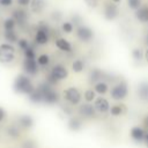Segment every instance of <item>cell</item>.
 Segmentation results:
<instances>
[{"mask_svg":"<svg viewBox=\"0 0 148 148\" xmlns=\"http://www.w3.org/2000/svg\"><path fill=\"white\" fill-rule=\"evenodd\" d=\"M109 112L112 114V116H121L126 112V108L121 104H116V105H112L111 109L109 110Z\"/></svg>","mask_w":148,"mask_h":148,"instance_id":"obj_20","label":"cell"},{"mask_svg":"<svg viewBox=\"0 0 148 148\" xmlns=\"http://www.w3.org/2000/svg\"><path fill=\"white\" fill-rule=\"evenodd\" d=\"M46 6V2L45 0H31L30 1V8H31V12H34L35 14H39L44 10Z\"/></svg>","mask_w":148,"mask_h":148,"instance_id":"obj_14","label":"cell"},{"mask_svg":"<svg viewBox=\"0 0 148 148\" xmlns=\"http://www.w3.org/2000/svg\"><path fill=\"white\" fill-rule=\"evenodd\" d=\"M5 116H6V112H5V110L2 109V108H0V121L5 118Z\"/></svg>","mask_w":148,"mask_h":148,"instance_id":"obj_40","label":"cell"},{"mask_svg":"<svg viewBox=\"0 0 148 148\" xmlns=\"http://www.w3.org/2000/svg\"><path fill=\"white\" fill-rule=\"evenodd\" d=\"M83 68H84V62H83L81 59H76V60L73 61V64H72V69H73L75 73L82 72Z\"/></svg>","mask_w":148,"mask_h":148,"instance_id":"obj_24","label":"cell"},{"mask_svg":"<svg viewBox=\"0 0 148 148\" xmlns=\"http://www.w3.org/2000/svg\"><path fill=\"white\" fill-rule=\"evenodd\" d=\"M17 43H18V46H20V49H21V50H23V51L30 46V45H29V43H28V40H27V39H24V38H22V39H18V40H17Z\"/></svg>","mask_w":148,"mask_h":148,"instance_id":"obj_35","label":"cell"},{"mask_svg":"<svg viewBox=\"0 0 148 148\" xmlns=\"http://www.w3.org/2000/svg\"><path fill=\"white\" fill-rule=\"evenodd\" d=\"M30 1H31V0H16V2H17L20 6H22V7H25V6L30 5Z\"/></svg>","mask_w":148,"mask_h":148,"instance_id":"obj_39","label":"cell"},{"mask_svg":"<svg viewBox=\"0 0 148 148\" xmlns=\"http://www.w3.org/2000/svg\"><path fill=\"white\" fill-rule=\"evenodd\" d=\"M14 90L16 92H20V94L30 95L35 90V87L31 83V80L27 75L22 74V75H18L15 79V81H14Z\"/></svg>","mask_w":148,"mask_h":148,"instance_id":"obj_1","label":"cell"},{"mask_svg":"<svg viewBox=\"0 0 148 148\" xmlns=\"http://www.w3.org/2000/svg\"><path fill=\"white\" fill-rule=\"evenodd\" d=\"M18 123L23 128H30L34 125V119L28 114H23L18 118Z\"/></svg>","mask_w":148,"mask_h":148,"instance_id":"obj_19","label":"cell"},{"mask_svg":"<svg viewBox=\"0 0 148 148\" xmlns=\"http://www.w3.org/2000/svg\"><path fill=\"white\" fill-rule=\"evenodd\" d=\"M94 106H95L96 111L99 112V113H106V112H109V110H110V104H109L108 99L104 98V97H102V96L95 98Z\"/></svg>","mask_w":148,"mask_h":148,"instance_id":"obj_10","label":"cell"},{"mask_svg":"<svg viewBox=\"0 0 148 148\" xmlns=\"http://www.w3.org/2000/svg\"><path fill=\"white\" fill-rule=\"evenodd\" d=\"M127 94H128V86L126 82H119V83L114 84L110 90L111 98L114 101L124 99L127 96Z\"/></svg>","mask_w":148,"mask_h":148,"instance_id":"obj_5","label":"cell"},{"mask_svg":"<svg viewBox=\"0 0 148 148\" xmlns=\"http://www.w3.org/2000/svg\"><path fill=\"white\" fill-rule=\"evenodd\" d=\"M5 39L9 43H15L17 42V36L14 30H5Z\"/></svg>","mask_w":148,"mask_h":148,"instance_id":"obj_25","label":"cell"},{"mask_svg":"<svg viewBox=\"0 0 148 148\" xmlns=\"http://www.w3.org/2000/svg\"><path fill=\"white\" fill-rule=\"evenodd\" d=\"M146 42H147V44H148V36H147V38H146Z\"/></svg>","mask_w":148,"mask_h":148,"instance_id":"obj_45","label":"cell"},{"mask_svg":"<svg viewBox=\"0 0 148 148\" xmlns=\"http://www.w3.org/2000/svg\"><path fill=\"white\" fill-rule=\"evenodd\" d=\"M64 97H65V99H66L69 104H72V105H77V104H80V102H81V92H80L79 89L75 88V87H69V88L65 89V91H64Z\"/></svg>","mask_w":148,"mask_h":148,"instance_id":"obj_7","label":"cell"},{"mask_svg":"<svg viewBox=\"0 0 148 148\" xmlns=\"http://www.w3.org/2000/svg\"><path fill=\"white\" fill-rule=\"evenodd\" d=\"M135 17L140 22H148V6H140L135 10Z\"/></svg>","mask_w":148,"mask_h":148,"instance_id":"obj_13","label":"cell"},{"mask_svg":"<svg viewBox=\"0 0 148 148\" xmlns=\"http://www.w3.org/2000/svg\"><path fill=\"white\" fill-rule=\"evenodd\" d=\"M127 5L131 9L136 10L141 6V0H127Z\"/></svg>","mask_w":148,"mask_h":148,"instance_id":"obj_33","label":"cell"},{"mask_svg":"<svg viewBox=\"0 0 148 148\" xmlns=\"http://www.w3.org/2000/svg\"><path fill=\"white\" fill-rule=\"evenodd\" d=\"M29 98H30V101L34 102V103H40V102H43L42 92L39 91L38 88H35V90L29 95Z\"/></svg>","mask_w":148,"mask_h":148,"instance_id":"obj_23","label":"cell"},{"mask_svg":"<svg viewBox=\"0 0 148 148\" xmlns=\"http://www.w3.org/2000/svg\"><path fill=\"white\" fill-rule=\"evenodd\" d=\"M24 56H25V58H29V59H35V57H36L34 49L30 47V46L24 50Z\"/></svg>","mask_w":148,"mask_h":148,"instance_id":"obj_34","label":"cell"},{"mask_svg":"<svg viewBox=\"0 0 148 148\" xmlns=\"http://www.w3.org/2000/svg\"><path fill=\"white\" fill-rule=\"evenodd\" d=\"M49 62H50V58L47 54H40L37 58V64L40 66H46V65H49Z\"/></svg>","mask_w":148,"mask_h":148,"instance_id":"obj_30","label":"cell"},{"mask_svg":"<svg viewBox=\"0 0 148 148\" xmlns=\"http://www.w3.org/2000/svg\"><path fill=\"white\" fill-rule=\"evenodd\" d=\"M22 148H36V145H35V142H34V141L29 140V141H25V142L23 143Z\"/></svg>","mask_w":148,"mask_h":148,"instance_id":"obj_37","label":"cell"},{"mask_svg":"<svg viewBox=\"0 0 148 148\" xmlns=\"http://www.w3.org/2000/svg\"><path fill=\"white\" fill-rule=\"evenodd\" d=\"M15 58V49L10 43H3L0 45V62L8 64Z\"/></svg>","mask_w":148,"mask_h":148,"instance_id":"obj_4","label":"cell"},{"mask_svg":"<svg viewBox=\"0 0 148 148\" xmlns=\"http://www.w3.org/2000/svg\"><path fill=\"white\" fill-rule=\"evenodd\" d=\"M145 130L142 128V127H139V126H134V127H132V130H131V136H132V139L133 140H135V141H143V139H145Z\"/></svg>","mask_w":148,"mask_h":148,"instance_id":"obj_15","label":"cell"},{"mask_svg":"<svg viewBox=\"0 0 148 148\" xmlns=\"http://www.w3.org/2000/svg\"><path fill=\"white\" fill-rule=\"evenodd\" d=\"M13 18L16 21V23H20V24H23L25 23L27 18H28V15L24 10L22 9H15L13 12Z\"/></svg>","mask_w":148,"mask_h":148,"instance_id":"obj_17","label":"cell"},{"mask_svg":"<svg viewBox=\"0 0 148 148\" xmlns=\"http://www.w3.org/2000/svg\"><path fill=\"white\" fill-rule=\"evenodd\" d=\"M138 96L141 101L148 102V82H141L138 86Z\"/></svg>","mask_w":148,"mask_h":148,"instance_id":"obj_16","label":"cell"},{"mask_svg":"<svg viewBox=\"0 0 148 148\" xmlns=\"http://www.w3.org/2000/svg\"><path fill=\"white\" fill-rule=\"evenodd\" d=\"M68 127L72 131H79L82 127V121L79 118H75V117L74 118H71L68 120Z\"/></svg>","mask_w":148,"mask_h":148,"instance_id":"obj_22","label":"cell"},{"mask_svg":"<svg viewBox=\"0 0 148 148\" xmlns=\"http://www.w3.org/2000/svg\"><path fill=\"white\" fill-rule=\"evenodd\" d=\"M67 76H68V71H67V68L64 67V66H61V65H56V66L52 67L51 73L49 74L47 83L54 84V83H57V82L60 81V80H65Z\"/></svg>","mask_w":148,"mask_h":148,"instance_id":"obj_3","label":"cell"},{"mask_svg":"<svg viewBox=\"0 0 148 148\" xmlns=\"http://www.w3.org/2000/svg\"><path fill=\"white\" fill-rule=\"evenodd\" d=\"M132 57H133L134 60L140 61V60H142V59L145 58V52H143L141 49H139V47L133 49V51H132Z\"/></svg>","mask_w":148,"mask_h":148,"instance_id":"obj_26","label":"cell"},{"mask_svg":"<svg viewBox=\"0 0 148 148\" xmlns=\"http://www.w3.org/2000/svg\"><path fill=\"white\" fill-rule=\"evenodd\" d=\"M84 2L89 8H96L98 5V0H84Z\"/></svg>","mask_w":148,"mask_h":148,"instance_id":"obj_36","label":"cell"},{"mask_svg":"<svg viewBox=\"0 0 148 148\" xmlns=\"http://www.w3.org/2000/svg\"><path fill=\"white\" fill-rule=\"evenodd\" d=\"M7 133H8L9 136H12V138H14V139L20 135V132H18V130H17L15 126H9V127L7 128Z\"/></svg>","mask_w":148,"mask_h":148,"instance_id":"obj_32","label":"cell"},{"mask_svg":"<svg viewBox=\"0 0 148 148\" xmlns=\"http://www.w3.org/2000/svg\"><path fill=\"white\" fill-rule=\"evenodd\" d=\"M37 88H38L39 91L42 92L43 102H45L46 104H56V103L59 102V95H58L47 83L39 84Z\"/></svg>","mask_w":148,"mask_h":148,"instance_id":"obj_2","label":"cell"},{"mask_svg":"<svg viewBox=\"0 0 148 148\" xmlns=\"http://www.w3.org/2000/svg\"><path fill=\"white\" fill-rule=\"evenodd\" d=\"M111 1H113V2H116V3H118V2H120L121 0H111Z\"/></svg>","mask_w":148,"mask_h":148,"instance_id":"obj_44","label":"cell"},{"mask_svg":"<svg viewBox=\"0 0 148 148\" xmlns=\"http://www.w3.org/2000/svg\"><path fill=\"white\" fill-rule=\"evenodd\" d=\"M95 96H96V91L92 89H88L84 91V99L86 102H92L95 101Z\"/></svg>","mask_w":148,"mask_h":148,"instance_id":"obj_29","label":"cell"},{"mask_svg":"<svg viewBox=\"0 0 148 148\" xmlns=\"http://www.w3.org/2000/svg\"><path fill=\"white\" fill-rule=\"evenodd\" d=\"M108 89H109V87H108L106 82H104V81H98L95 84V91H96V94L104 95V94L108 92Z\"/></svg>","mask_w":148,"mask_h":148,"instance_id":"obj_21","label":"cell"},{"mask_svg":"<svg viewBox=\"0 0 148 148\" xmlns=\"http://www.w3.org/2000/svg\"><path fill=\"white\" fill-rule=\"evenodd\" d=\"M15 25H16V21H15L13 17L6 18L5 22H3V28H5V30H14Z\"/></svg>","mask_w":148,"mask_h":148,"instance_id":"obj_27","label":"cell"},{"mask_svg":"<svg viewBox=\"0 0 148 148\" xmlns=\"http://www.w3.org/2000/svg\"><path fill=\"white\" fill-rule=\"evenodd\" d=\"M103 15H104L105 20H108V21L116 20L119 15V8L116 5V2H113V1L105 2L103 6Z\"/></svg>","mask_w":148,"mask_h":148,"instance_id":"obj_6","label":"cell"},{"mask_svg":"<svg viewBox=\"0 0 148 148\" xmlns=\"http://www.w3.org/2000/svg\"><path fill=\"white\" fill-rule=\"evenodd\" d=\"M145 59H146V61L148 62V47H147L146 51H145Z\"/></svg>","mask_w":148,"mask_h":148,"instance_id":"obj_42","label":"cell"},{"mask_svg":"<svg viewBox=\"0 0 148 148\" xmlns=\"http://www.w3.org/2000/svg\"><path fill=\"white\" fill-rule=\"evenodd\" d=\"M75 34H76V37L81 42H84V43H88L94 38V31L87 25H82V24L79 25L76 28Z\"/></svg>","mask_w":148,"mask_h":148,"instance_id":"obj_8","label":"cell"},{"mask_svg":"<svg viewBox=\"0 0 148 148\" xmlns=\"http://www.w3.org/2000/svg\"><path fill=\"white\" fill-rule=\"evenodd\" d=\"M101 79H102V72L99 69H92L91 74H90V81L96 83V82L101 81Z\"/></svg>","mask_w":148,"mask_h":148,"instance_id":"obj_28","label":"cell"},{"mask_svg":"<svg viewBox=\"0 0 148 148\" xmlns=\"http://www.w3.org/2000/svg\"><path fill=\"white\" fill-rule=\"evenodd\" d=\"M79 112L81 116L86 117V118H91L95 116L96 113V109L94 105H91L89 102L88 103H84V104H81L80 108H79Z\"/></svg>","mask_w":148,"mask_h":148,"instance_id":"obj_11","label":"cell"},{"mask_svg":"<svg viewBox=\"0 0 148 148\" xmlns=\"http://www.w3.org/2000/svg\"><path fill=\"white\" fill-rule=\"evenodd\" d=\"M56 46H57L59 50L64 51V52H71V51H72V45H71V43H69L67 39H65V38H58V39L56 40Z\"/></svg>","mask_w":148,"mask_h":148,"instance_id":"obj_18","label":"cell"},{"mask_svg":"<svg viewBox=\"0 0 148 148\" xmlns=\"http://www.w3.org/2000/svg\"><path fill=\"white\" fill-rule=\"evenodd\" d=\"M145 126H146V127H148V117L145 119Z\"/></svg>","mask_w":148,"mask_h":148,"instance_id":"obj_43","label":"cell"},{"mask_svg":"<svg viewBox=\"0 0 148 148\" xmlns=\"http://www.w3.org/2000/svg\"><path fill=\"white\" fill-rule=\"evenodd\" d=\"M23 68L25 71V73L30 74V75H35L38 71V65L37 61L35 59H29L25 58V60L23 61Z\"/></svg>","mask_w":148,"mask_h":148,"instance_id":"obj_12","label":"cell"},{"mask_svg":"<svg viewBox=\"0 0 148 148\" xmlns=\"http://www.w3.org/2000/svg\"><path fill=\"white\" fill-rule=\"evenodd\" d=\"M61 29H62L64 32H66V34H71V32L73 31V29H74V25H73L72 22H68V21H67V22H64V23H62Z\"/></svg>","mask_w":148,"mask_h":148,"instance_id":"obj_31","label":"cell"},{"mask_svg":"<svg viewBox=\"0 0 148 148\" xmlns=\"http://www.w3.org/2000/svg\"><path fill=\"white\" fill-rule=\"evenodd\" d=\"M143 141H145V143H146V146L148 147V132L145 134V139H143Z\"/></svg>","mask_w":148,"mask_h":148,"instance_id":"obj_41","label":"cell"},{"mask_svg":"<svg viewBox=\"0 0 148 148\" xmlns=\"http://www.w3.org/2000/svg\"><path fill=\"white\" fill-rule=\"evenodd\" d=\"M35 40L39 45H44L49 42V28L45 24H40L36 31Z\"/></svg>","mask_w":148,"mask_h":148,"instance_id":"obj_9","label":"cell"},{"mask_svg":"<svg viewBox=\"0 0 148 148\" xmlns=\"http://www.w3.org/2000/svg\"><path fill=\"white\" fill-rule=\"evenodd\" d=\"M0 5L2 7H9L13 5V0H0Z\"/></svg>","mask_w":148,"mask_h":148,"instance_id":"obj_38","label":"cell"}]
</instances>
